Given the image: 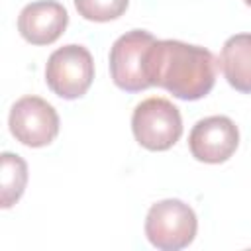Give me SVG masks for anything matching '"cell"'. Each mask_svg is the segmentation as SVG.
Wrapping results in <instances>:
<instances>
[{"instance_id": "ba28073f", "label": "cell", "mask_w": 251, "mask_h": 251, "mask_svg": "<svg viewBox=\"0 0 251 251\" xmlns=\"http://www.w3.org/2000/svg\"><path fill=\"white\" fill-rule=\"evenodd\" d=\"M69 14L55 0H37L22 8L18 16V31L31 45H51L67 29Z\"/></svg>"}, {"instance_id": "8fae6325", "label": "cell", "mask_w": 251, "mask_h": 251, "mask_svg": "<svg viewBox=\"0 0 251 251\" xmlns=\"http://www.w3.org/2000/svg\"><path fill=\"white\" fill-rule=\"evenodd\" d=\"M129 0H75L78 16L88 22H110L124 16Z\"/></svg>"}, {"instance_id": "30bf717a", "label": "cell", "mask_w": 251, "mask_h": 251, "mask_svg": "<svg viewBox=\"0 0 251 251\" xmlns=\"http://www.w3.org/2000/svg\"><path fill=\"white\" fill-rule=\"evenodd\" d=\"M0 206L8 210L22 198L25 190L27 165L20 155L4 151L0 155Z\"/></svg>"}, {"instance_id": "52a82bcc", "label": "cell", "mask_w": 251, "mask_h": 251, "mask_svg": "<svg viewBox=\"0 0 251 251\" xmlns=\"http://www.w3.org/2000/svg\"><path fill=\"white\" fill-rule=\"evenodd\" d=\"M239 145V129L227 116H208L198 120L188 135V149L200 163H226Z\"/></svg>"}, {"instance_id": "7c38bea8", "label": "cell", "mask_w": 251, "mask_h": 251, "mask_svg": "<svg viewBox=\"0 0 251 251\" xmlns=\"http://www.w3.org/2000/svg\"><path fill=\"white\" fill-rule=\"evenodd\" d=\"M243 2H245V4H247V6H251V0H243Z\"/></svg>"}, {"instance_id": "8992f818", "label": "cell", "mask_w": 251, "mask_h": 251, "mask_svg": "<svg viewBox=\"0 0 251 251\" xmlns=\"http://www.w3.org/2000/svg\"><path fill=\"white\" fill-rule=\"evenodd\" d=\"M10 133L25 147H45L59 133V116L55 108L39 96L16 100L8 116Z\"/></svg>"}, {"instance_id": "6da1fadb", "label": "cell", "mask_w": 251, "mask_h": 251, "mask_svg": "<svg viewBox=\"0 0 251 251\" xmlns=\"http://www.w3.org/2000/svg\"><path fill=\"white\" fill-rule=\"evenodd\" d=\"M218 61L206 47L178 39H155L145 57L151 86H161L178 100H200L216 84Z\"/></svg>"}, {"instance_id": "3957f363", "label": "cell", "mask_w": 251, "mask_h": 251, "mask_svg": "<svg viewBox=\"0 0 251 251\" xmlns=\"http://www.w3.org/2000/svg\"><path fill=\"white\" fill-rule=\"evenodd\" d=\"M131 131L141 147L149 151H167L182 135V118L171 100L151 96L135 106L131 114Z\"/></svg>"}, {"instance_id": "5b68a950", "label": "cell", "mask_w": 251, "mask_h": 251, "mask_svg": "<svg viewBox=\"0 0 251 251\" xmlns=\"http://www.w3.org/2000/svg\"><path fill=\"white\" fill-rule=\"evenodd\" d=\"M153 43V33L145 29L126 31L114 41L110 49V76L118 88L141 92L151 86L145 75V57Z\"/></svg>"}, {"instance_id": "7a4b0ae2", "label": "cell", "mask_w": 251, "mask_h": 251, "mask_svg": "<svg viewBox=\"0 0 251 251\" xmlns=\"http://www.w3.org/2000/svg\"><path fill=\"white\" fill-rule=\"evenodd\" d=\"M198 229L194 210L178 200L167 198L155 202L145 218V235L149 243L161 251H178L188 247Z\"/></svg>"}, {"instance_id": "277c9868", "label": "cell", "mask_w": 251, "mask_h": 251, "mask_svg": "<svg viewBox=\"0 0 251 251\" xmlns=\"http://www.w3.org/2000/svg\"><path fill=\"white\" fill-rule=\"evenodd\" d=\"M94 80V61L86 47L71 43L55 49L45 65V82L63 100L86 94Z\"/></svg>"}, {"instance_id": "9c48e42d", "label": "cell", "mask_w": 251, "mask_h": 251, "mask_svg": "<svg viewBox=\"0 0 251 251\" xmlns=\"http://www.w3.org/2000/svg\"><path fill=\"white\" fill-rule=\"evenodd\" d=\"M218 67L231 88L251 94V33H235L227 37Z\"/></svg>"}]
</instances>
